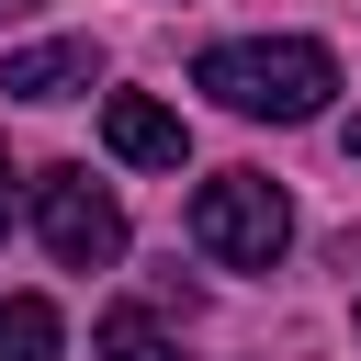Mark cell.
Wrapping results in <instances>:
<instances>
[{
	"mask_svg": "<svg viewBox=\"0 0 361 361\" xmlns=\"http://www.w3.org/2000/svg\"><path fill=\"white\" fill-rule=\"evenodd\" d=\"M0 237H11V158H0Z\"/></svg>",
	"mask_w": 361,
	"mask_h": 361,
	"instance_id": "9c48e42d",
	"label": "cell"
},
{
	"mask_svg": "<svg viewBox=\"0 0 361 361\" xmlns=\"http://www.w3.org/2000/svg\"><path fill=\"white\" fill-rule=\"evenodd\" d=\"M23 11H34V0H0V23H23Z\"/></svg>",
	"mask_w": 361,
	"mask_h": 361,
	"instance_id": "30bf717a",
	"label": "cell"
},
{
	"mask_svg": "<svg viewBox=\"0 0 361 361\" xmlns=\"http://www.w3.org/2000/svg\"><path fill=\"white\" fill-rule=\"evenodd\" d=\"M90 79H102V45H90V34H56V45H23V56L0 68V90H11V102H79Z\"/></svg>",
	"mask_w": 361,
	"mask_h": 361,
	"instance_id": "5b68a950",
	"label": "cell"
},
{
	"mask_svg": "<svg viewBox=\"0 0 361 361\" xmlns=\"http://www.w3.org/2000/svg\"><path fill=\"white\" fill-rule=\"evenodd\" d=\"M192 248H203L214 271H271V259L293 248V203H282V180H259V169H214V180L192 192Z\"/></svg>",
	"mask_w": 361,
	"mask_h": 361,
	"instance_id": "7a4b0ae2",
	"label": "cell"
},
{
	"mask_svg": "<svg viewBox=\"0 0 361 361\" xmlns=\"http://www.w3.org/2000/svg\"><path fill=\"white\" fill-rule=\"evenodd\" d=\"M0 361H56V305L45 293H0Z\"/></svg>",
	"mask_w": 361,
	"mask_h": 361,
	"instance_id": "8992f818",
	"label": "cell"
},
{
	"mask_svg": "<svg viewBox=\"0 0 361 361\" xmlns=\"http://www.w3.org/2000/svg\"><path fill=\"white\" fill-rule=\"evenodd\" d=\"M102 147H113L124 169H180V158H192L180 113H169V102H147V90H113V102H102Z\"/></svg>",
	"mask_w": 361,
	"mask_h": 361,
	"instance_id": "277c9868",
	"label": "cell"
},
{
	"mask_svg": "<svg viewBox=\"0 0 361 361\" xmlns=\"http://www.w3.org/2000/svg\"><path fill=\"white\" fill-rule=\"evenodd\" d=\"M102 350H113V361H169V338H158L147 305H113V316H102Z\"/></svg>",
	"mask_w": 361,
	"mask_h": 361,
	"instance_id": "52a82bcc",
	"label": "cell"
},
{
	"mask_svg": "<svg viewBox=\"0 0 361 361\" xmlns=\"http://www.w3.org/2000/svg\"><path fill=\"white\" fill-rule=\"evenodd\" d=\"M338 147H350V169H361V113H350V124H338Z\"/></svg>",
	"mask_w": 361,
	"mask_h": 361,
	"instance_id": "ba28073f",
	"label": "cell"
},
{
	"mask_svg": "<svg viewBox=\"0 0 361 361\" xmlns=\"http://www.w3.org/2000/svg\"><path fill=\"white\" fill-rule=\"evenodd\" d=\"M34 237L56 271H113L124 259V203L90 180V169H45L34 180Z\"/></svg>",
	"mask_w": 361,
	"mask_h": 361,
	"instance_id": "3957f363",
	"label": "cell"
},
{
	"mask_svg": "<svg viewBox=\"0 0 361 361\" xmlns=\"http://www.w3.org/2000/svg\"><path fill=\"white\" fill-rule=\"evenodd\" d=\"M192 90H214V102L248 113V124H316L327 90H338V56L305 45V34H248V45H203Z\"/></svg>",
	"mask_w": 361,
	"mask_h": 361,
	"instance_id": "6da1fadb",
	"label": "cell"
}]
</instances>
